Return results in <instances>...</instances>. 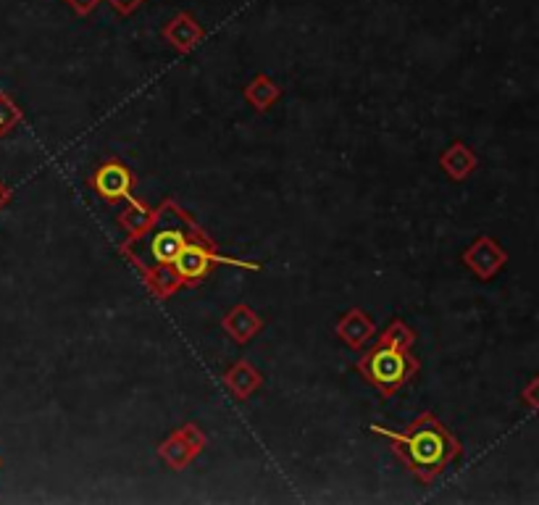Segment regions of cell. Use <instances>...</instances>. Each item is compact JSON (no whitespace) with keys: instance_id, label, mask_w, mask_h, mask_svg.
Here are the masks:
<instances>
[{"instance_id":"cell-1","label":"cell","mask_w":539,"mask_h":505,"mask_svg":"<svg viewBox=\"0 0 539 505\" xmlns=\"http://www.w3.org/2000/svg\"><path fill=\"white\" fill-rule=\"evenodd\" d=\"M369 432L390 442L392 453L405 463V469L411 471L421 484H432L463 453L461 440L429 411L416 416L405 432H392L379 424H371Z\"/></svg>"},{"instance_id":"cell-2","label":"cell","mask_w":539,"mask_h":505,"mask_svg":"<svg viewBox=\"0 0 539 505\" xmlns=\"http://www.w3.org/2000/svg\"><path fill=\"white\" fill-rule=\"evenodd\" d=\"M421 363L413 356V350L392 348L387 342L376 340L369 353H363L355 361V371L361 374L371 387H374L382 398L398 395L416 374H419Z\"/></svg>"},{"instance_id":"cell-3","label":"cell","mask_w":539,"mask_h":505,"mask_svg":"<svg viewBox=\"0 0 539 505\" xmlns=\"http://www.w3.org/2000/svg\"><path fill=\"white\" fill-rule=\"evenodd\" d=\"M216 264L242 266V269H250V271L261 269V264H256V261H240V258L221 256L219 250H216V245L208 240L206 232L198 237H192V240L187 242L185 248H182V253L177 256V261L171 264V269H174V274H177L179 285L195 287V285H200V282H206L208 274H211V269Z\"/></svg>"},{"instance_id":"cell-4","label":"cell","mask_w":539,"mask_h":505,"mask_svg":"<svg viewBox=\"0 0 539 505\" xmlns=\"http://www.w3.org/2000/svg\"><path fill=\"white\" fill-rule=\"evenodd\" d=\"M90 187L98 198H103L106 203H119V200H127V203H140L135 198V174L129 169L124 161L119 158H108L98 169L93 171L90 177Z\"/></svg>"},{"instance_id":"cell-5","label":"cell","mask_w":539,"mask_h":505,"mask_svg":"<svg viewBox=\"0 0 539 505\" xmlns=\"http://www.w3.org/2000/svg\"><path fill=\"white\" fill-rule=\"evenodd\" d=\"M461 261L474 277L490 282L492 277H497V271H503V266L508 264V250L495 237L479 235L469 248L463 250Z\"/></svg>"},{"instance_id":"cell-6","label":"cell","mask_w":539,"mask_h":505,"mask_svg":"<svg viewBox=\"0 0 539 505\" xmlns=\"http://www.w3.org/2000/svg\"><path fill=\"white\" fill-rule=\"evenodd\" d=\"M334 332H337V337H340L350 350H363L374 342L376 324L363 308H350V311L337 321Z\"/></svg>"},{"instance_id":"cell-7","label":"cell","mask_w":539,"mask_h":505,"mask_svg":"<svg viewBox=\"0 0 539 505\" xmlns=\"http://www.w3.org/2000/svg\"><path fill=\"white\" fill-rule=\"evenodd\" d=\"M203 37H206L203 24H200L192 14H187V11H179V14L164 27V40L171 45V48L177 50V53H182V56L198 48V45L203 43Z\"/></svg>"},{"instance_id":"cell-8","label":"cell","mask_w":539,"mask_h":505,"mask_svg":"<svg viewBox=\"0 0 539 505\" xmlns=\"http://www.w3.org/2000/svg\"><path fill=\"white\" fill-rule=\"evenodd\" d=\"M221 329L232 337L235 345L242 348V345H248V342L261 332L263 319L248 306V303H237V306L221 319Z\"/></svg>"},{"instance_id":"cell-9","label":"cell","mask_w":539,"mask_h":505,"mask_svg":"<svg viewBox=\"0 0 539 505\" xmlns=\"http://www.w3.org/2000/svg\"><path fill=\"white\" fill-rule=\"evenodd\" d=\"M221 382L229 387V392H232L237 400H248L250 395L263 385V374L253 363L240 358V361L232 363V366L221 374Z\"/></svg>"},{"instance_id":"cell-10","label":"cell","mask_w":539,"mask_h":505,"mask_svg":"<svg viewBox=\"0 0 539 505\" xmlns=\"http://www.w3.org/2000/svg\"><path fill=\"white\" fill-rule=\"evenodd\" d=\"M440 166L453 182H463V179H469L471 174L479 169V158H476V153L469 145L455 140L453 145H447V148L442 150Z\"/></svg>"},{"instance_id":"cell-11","label":"cell","mask_w":539,"mask_h":505,"mask_svg":"<svg viewBox=\"0 0 539 505\" xmlns=\"http://www.w3.org/2000/svg\"><path fill=\"white\" fill-rule=\"evenodd\" d=\"M158 458H161L171 471H185L198 456H195V450L182 440V434H179L177 429H171V432L166 434V440H161V445H158Z\"/></svg>"},{"instance_id":"cell-12","label":"cell","mask_w":539,"mask_h":505,"mask_svg":"<svg viewBox=\"0 0 539 505\" xmlns=\"http://www.w3.org/2000/svg\"><path fill=\"white\" fill-rule=\"evenodd\" d=\"M242 95H245L250 106L256 108L258 114H263V111H269V108L282 98V87L271 77H266V74H256V77L248 82V87L242 90Z\"/></svg>"},{"instance_id":"cell-13","label":"cell","mask_w":539,"mask_h":505,"mask_svg":"<svg viewBox=\"0 0 539 505\" xmlns=\"http://www.w3.org/2000/svg\"><path fill=\"white\" fill-rule=\"evenodd\" d=\"M153 216H156V211L145 206V203L140 200V203H129L127 211H121L119 224H121V229L127 232V237H140L150 229Z\"/></svg>"},{"instance_id":"cell-14","label":"cell","mask_w":539,"mask_h":505,"mask_svg":"<svg viewBox=\"0 0 539 505\" xmlns=\"http://www.w3.org/2000/svg\"><path fill=\"white\" fill-rule=\"evenodd\" d=\"M376 340L387 342V345H392V348H400V350H413V345H416V332H413L408 324H405L403 319H392L387 327H384V332Z\"/></svg>"},{"instance_id":"cell-15","label":"cell","mask_w":539,"mask_h":505,"mask_svg":"<svg viewBox=\"0 0 539 505\" xmlns=\"http://www.w3.org/2000/svg\"><path fill=\"white\" fill-rule=\"evenodd\" d=\"M22 121H24L22 108L16 106L14 100L8 98L6 93H0V137L11 135Z\"/></svg>"},{"instance_id":"cell-16","label":"cell","mask_w":539,"mask_h":505,"mask_svg":"<svg viewBox=\"0 0 539 505\" xmlns=\"http://www.w3.org/2000/svg\"><path fill=\"white\" fill-rule=\"evenodd\" d=\"M179 434H182V440L187 442V445H190L192 450H195V456H200V453H203V450H206V445H208V437H206V432H203V429L198 427V424H185V427H179L177 429Z\"/></svg>"},{"instance_id":"cell-17","label":"cell","mask_w":539,"mask_h":505,"mask_svg":"<svg viewBox=\"0 0 539 505\" xmlns=\"http://www.w3.org/2000/svg\"><path fill=\"white\" fill-rule=\"evenodd\" d=\"M64 3L77 16H90L95 8H98V3H103V0H64Z\"/></svg>"},{"instance_id":"cell-18","label":"cell","mask_w":539,"mask_h":505,"mask_svg":"<svg viewBox=\"0 0 539 505\" xmlns=\"http://www.w3.org/2000/svg\"><path fill=\"white\" fill-rule=\"evenodd\" d=\"M119 16H132L140 6H145V0H108Z\"/></svg>"},{"instance_id":"cell-19","label":"cell","mask_w":539,"mask_h":505,"mask_svg":"<svg viewBox=\"0 0 539 505\" xmlns=\"http://www.w3.org/2000/svg\"><path fill=\"white\" fill-rule=\"evenodd\" d=\"M534 392H537V379H532V382H529V387L524 390L526 406L529 408H537V398H534Z\"/></svg>"},{"instance_id":"cell-20","label":"cell","mask_w":539,"mask_h":505,"mask_svg":"<svg viewBox=\"0 0 539 505\" xmlns=\"http://www.w3.org/2000/svg\"><path fill=\"white\" fill-rule=\"evenodd\" d=\"M8 200H11V190H8V185L0 179V211L8 206Z\"/></svg>"},{"instance_id":"cell-21","label":"cell","mask_w":539,"mask_h":505,"mask_svg":"<svg viewBox=\"0 0 539 505\" xmlns=\"http://www.w3.org/2000/svg\"><path fill=\"white\" fill-rule=\"evenodd\" d=\"M0 466H3V461H0Z\"/></svg>"}]
</instances>
